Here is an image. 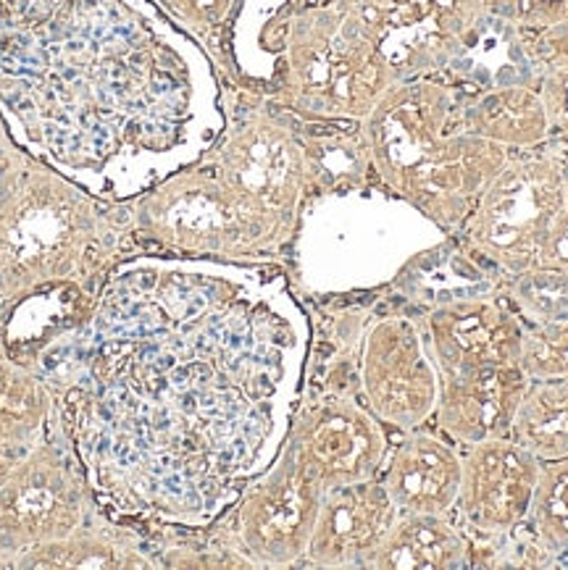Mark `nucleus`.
Segmentation results:
<instances>
[{
	"mask_svg": "<svg viewBox=\"0 0 568 570\" xmlns=\"http://www.w3.org/2000/svg\"><path fill=\"white\" fill-rule=\"evenodd\" d=\"M463 450L427 426L398 434L379 481L398 513L453 515L461 492Z\"/></svg>",
	"mask_w": 568,
	"mask_h": 570,
	"instance_id": "aec40b11",
	"label": "nucleus"
},
{
	"mask_svg": "<svg viewBox=\"0 0 568 570\" xmlns=\"http://www.w3.org/2000/svg\"><path fill=\"white\" fill-rule=\"evenodd\" d=\"M169 21L185 29L189 38L203 46H216L218 32L235 17L237 0H153Z\"/></svg>",
	"mask_w": 568,
	"mask_h": 570,
	"instance_id": "cd10ccee",
	"label": "nucleus"
},
{
	"mask_svg": "<svg viewBox=\"0 0 568 570\" xmlns=\"http://www.w3.org/2000/svg\"><path fill=\"white\" fill-rule=\"evenodd\" d=\"M471 566V542L453 515L398 513L371 554L374 570H461Z\"/></svg>",
	"mask_w": 568,
	"mask_h": 570,
	"instance_id": "4be33fe9",
	"label": "nucleus"
},
{
	"mask_svg": "<svg viewBox=\"0 0 568 570\" xmlns=\"http://www.w3.org/2000/svg\"><path fill=\"white\" fill-rule=\"evenodd\" d=\"M527 386L523 365H487L445 376L432 419L434 429L461 450L508 436Z\"/></svg>",
	"mask_w": 568,
	"mask_h": 570,
	"instance_id": "a211bd4d",
	"label": "nucleus"
},
{
	"mask_svg": "<svg viewBox=\"0 0 568 570\" xmlns=\"http://www.w3.org/2000/svg\"><path fill=\"white\" fill-rule=\"evenodd\" d=\"M502 284L429 305L421 316L429 353L442 379L487 365H521L523 318Z\"/></svg>",
	"mask_w": 568,
	"mask_h": 570,
	"instance_id": "2eb2a0df",
	"label": "nucleus"
},
{
	"mask_svg": "<svg viewBox=\"0 0 568 570\" xmlns=\"http://www.w3.org/2000/svg\"><path fill=\"white\" fill-rule=\"evenodd\" d=\"M521 365L529 379H568V318L523 324Z\"/></svg>",
	"mask_w": 568,
	"mask_h": 570,
	"instance_id": "bb28decb",
	"label": "nucleus"
},
{
	"mask_svg": "<svg viewBox=\"0 0 568 570\" xmlns=\"http://www.w3.org/2000/svg\"><path fill=\"white\" fill-rule=\"evenodd\" d=\"M129 203H111L25 148L0 166V303L77 282L100 289L135 255Z\"/></svg>",
	"mask_w": 568,
	"mask_h": 570,
	"instance_id": "20e7f679",
	"label": "nucleus"
},
{
	"mask_svg": "<svg viewBox=\"0 0 568 570\" xmlns=\"http://www.w3.org/2000/svg\"><path fill=\"white\" fill-rule=\"evenodd\" d=\"M98 289L58 282L0 303V353L35 374L38 363L90 324Z\"/></svg>",
	"mask_w": 568,
	"mask_h": 570,
	"instance_id": "6ab92c4d",
	"label": "nucleus"
},
{
	"mask_svg": "<svg viewBox=\"0 0 568 570\" xmlns=\"http://www.w3.org/2000/svg\"><path fill=\"white\" fill-rule=\"evenodd\" d=\"M564 206V158L550 145L516 150L456 234L463 253L502 279L531 272Z\"/></svg>",
	"mask_w": 568,
	"mask_h": 570,
	"instance_id": "1a4fd4ad",
	"label": "nucleus"
},
{
	"mask_svg": "<svg viewBox=\"0 0 568 570\" xmlns=\"http://www.w3.org/2000/svg\"><path fill=\"white\" fill-rule=\"evenodd\" d=\"M560 158H564V206H560L556 222L550 226V234L545 239L535 268L568 274V153H560Z\"/></svg>",
	"mask_w": 568,
	"mask_h": 570,
	"instance_id": "2f4dec72",
	"label": "nucleus"
},
{
	"mask_svg": "<svg viewBox=\"0 0 568 570\" xmlns=\"http://www.w3.org/2000/svg\"><path fill=\"white\" fill-rule=\"evenodd\" d=\"M100 513L90 479L69 440L56 429L0 465V562L69 537Z\"/></svg>",
	"mask_w": 568,
	"mask_h": 570,
	"instance_id": "9d476101",
	"label": "nucleus"
},
{
	"mask_svg": "<svg viewBox=\"0 0 568 570\" xmlns=\"http://www.w3.org/2000/svg\"><path fill=\"white\" fill-rule=\"evenodd\" d=\"M347 3H371V0H347Z\"/></svg>",
	"mask_w": 568,
	"mask_h": 570,
	"instance_id": "72a5a7b5",
	"label": "nucleus"
},
{
	"mask_svg": "<svg viewBox=\"0 0 568 570\" xmlns=\"http://www.w3.org/2000/svg\"><path fill=\"white\" fill-rule=\"evenodd\" d=\"M0 568H3V562H0Z\"/></svg>",
	"mask_w": 568,
	"mask_h": 570,
	"instance_id": "f704fd0d",
	"label": "nucleus"
},
{
	"mask_svg": "<svg viewBox=\"0 0 568 570\" xmlns=\"http://www.w3.org/2000/svg\"><path fill=\"white\" fill-rule=\"evenodd\" d=\"M172 24L100 0H0L13 142L111 203L198 160L227 121L210 58Z\"/></svg>",
	"mask_w": 568,
	"mask_h": 570,
	"instance_id": "f03ea898",
	"label": "nucleus"
},
{
	"mask_svg": "<svg viewBox=\"0 0 568 570\" xmlns=\"http://www.w3.org/2000/svg\"><path fill=\"white\" fill-rule=\"evenodd\" d=\"M484 13L516 32H540L568 19V0H482Z\"/></svg>",
	"mask_w": 568,
	"mask_h": 570,
	"instance_id": "c85d7f7f",
	"label": "nucleus"
},
{
	"mask_svg": "<svg viewBox=\"0 0 568 570\" xmlns=\"http://www.w3.org/2000/svg\"><path fill=\"white\" fill-rule=\"evenodd\" d=\"M523 48L540 77L552 69H568V19L540 32L523 35Z\"/></svg>",
	"mask_w": 568,
	"mask_h": 570,
	"instance_id": "7c9ffc66",
	"label": "nucleus"
},
{
	"mask_svg": "<svg viewBox=\"0 0 568 570\" xmlns=\"http://www.w3.org/2000/svg\"><path fill=\"white\" fill-rule=\"evenodd\" d=\"M359 397L395 434L434 419L442 376L429 353L421 318L376 313L361 324L355 347Z\"/></svg>",
	"mask_w": 568,
	"mask_h": 570,
	"instance_id": "f8f14e48",
	"label": "nucleus"
},
{
	"mask_svg": "<svg viewBox=\"0 0 568 570\" xmlns=\"http://www.w3.org/2000/svg\"><path fill=\"white\" fill-rule=\"evenodd\" d=\"M200 160L239 200L295 237L311 200V169L297 116L251 95V104L229 116Z\"/></svg>",
	"mask_w": 568,
	"mask_h": 570,
	"instance_id": "6e6552de",
	"label": "nucleus"
},
{
	"mask_svg": "<svg viewBox=\"0 0 568 570\" xmlns=\"http://www.w3.org/2000/svg\"><path fill=\"white\" fill-rule=\"evenodd\" d=\"M355 9L395 82L445 75L487 17L482 0H371Z\"/></svg>",
	"mask_w": 568,
	"mask_h": 570,
	"instance_id": "ddd939ff",
	"label": "nucleus"
},
{
	"mask_svg": "<svg viewBox=\"0 0 568 570\" xmlns=\"http://www.w3.org/2000/svg\"><path fill=\"white\" fill-rule=\"evenodd\" d=\"M150 539L137 529L116 523L104 510L90 518L82 529L69 537L35 547L13 562L17 570H58V568H95V570H127L156 568L150 552Z\"/></svg>",
	"mask_w": 568,
	"mask_h": 570,
	"instance_id": "412c9836",
	"label": "nucleus"
},
{
	"mask_svg": "<svg viewBox=\"0 0 568 570\" xmlns=\"http://www.w3.org/2000/svg\"><path fill=\"white\" fill-rule=\"evenodd\" d=\"M261 266L129 255L35 368L111 521L148 539L210 529L282 450L311 326Z\"/></svg>",
	"mask_w": 568,
	"mask_h": 570,
	"instance_id": "f257e3e1",
	"label": "nucleus"
},
{
	"mask_svg": "<svg viewBox=\"0 0 568 570\" xmlns=\"http://www.w3.org/2000/svg\"><path fill=\"white\" fill-rule=\"evenodd\" d=\"M448 234L382 181L322 195L303 208L293 239L295 282L313 297H342L395 284Z\"/></svg>",
	"mask_w": 568,
	"mask_h": 570,
	"instance_id": "39448f33",
	"label": "nucleus"
},
{
	"mask_svg": "<svg viewBox=\"0 0 568 570\" xmlns=\"http://www.w3.org/2000/svg\"><path fill=\"white\" fill-rule=\"evenodd\" d=\"M129 226L137 253L222 263H272L295 239L200 158L129 200Z\"/></svg>",
	"mask_w": 568,
	"mask_h": 570,
	"instance_id": "0eeeda50",
	"label": "nucleus"
},
{
	"mask_svg": "<svg viewBox=\"0 0 568 570\" xmlns=\"http://www.w3.org/2000/svg\"><path fill=\"white\" fill-rule=\"evenodd\" d=\"M466 90L445 77L392 85L361 121L376 179L456 234L513 150L471 135L463 119Z\"/></svg>",
	"mask_w": 568,
	"mask_h": 570,
	"instance_id": "7ed1b4c3",
	"label": "nucleus"
},
{
	"mask_svg": "<svg viewBox=\"0 0 568 570\" xmlns=\"http://www.w3.org/2000/svg\"><path fill=\"white\" fill-rule=\"evenodd\" d=\"M466 129L508 150H537L550 142L548 111L535 85L466 90Z\"/></svg>",
	"mask_w": 568,
	"mask_h": 570,
	"instance_id": "5701e85b",
	"label": "nucleus"
},
{
	"mask_svg": "<svg viewBox=\"0 0 568 570\" xmlns=\"http://www.w3.org/2000/svg\"><path fill=\"white\" fill-rule=\"evenodd\" d=\"M324 492L295 444L284 440L272 465L247 481L214 523L210 542L237 552L251 568L301 566Z\"/></svg>",
	"mask_w": 568,
	"mask_h": 570,
	"instance_id": "9b49d317",
	"label": "nucleus"
},
{
	"mask_svg": "<svg viewBox=\"0 0 568 570\" xmlns=\"http://www.w3.org/2000/svg\"><path fill=\"white\" fill-rule=\"evenodd\" d=\"M53 429L46 382L0 353V465L32 450Z\"/></svg>",
	"mask_w": 568,
	"mask_h": 570,
	"instance_id": "b1692460",
	"label": "nucleus"
},
{
	"mask_svg": "<svg viewBox=\"0 0 568 570\" xmlns=\"http://www.w3.org/2000/svg\"><path fill=\"white\" fill-rule=\"evenodd\" d=\"M395 518V502L379 476L326 489L303 566L366 568Z\"/></svg>",
	"mask_w": 568,
	"mask_h": 570,
	"instance_id": "f3484780",
	"label": "nucleus"
},
{
	"mask_svg": "<svg viewBox=\"0 0 568 570\" xmlns=\"http://www.w3.org/2000/svg\"><path fill=\"white\" fill-rule=\"evenodd\" d=\"M523 525L552 562H568V458L540 463Z\"/></svg>",
	"mask_w": 568,
	"mask_h": 570,
	"instance_id": "a878e982",
	"label": "nucleus"
},
{
	"mask_svg": "<svg viewBox=\"0 0 568 570\" xmlns=\"http://www.w3.org/2000/svg\"><path fill=\"white\" fill-rule=\"evenodd\" d=\"M540 460L511 436L487 440L463 450L461 492L456 521L479 544H498L527 521Z\"/></svg>",
	"mask_w": 568,
	"mask_h": 570,
	"instance_id": "dca6fc26",
	"label": "nucleus"
},
{
	"mask_svg": "<svg viewBox=\"0 0 568 570\" xmlns=\"http://www.w3.org/2000/svg\"><path fill=\"white\" fill-rule=\"evenodd\" d=\"M395 82L355 3L295 6L272 100L305 121H363Z\"/></svg>",
	"mask_w": 568,
	"mask_h": 570,
	"instance_id": "423d86ee",
	"label": "nucleus"
},
{
	"mask_svg": "<svg viewBox=\"0 0 568 570\" xmlns=\"http://www.w3.org/2000/svg\"><path fill=\"white\" fill-rule=\"evenodd\" d=\"M508 436L540 463L568 458V379H529Z\"/></svg>",
	"mask_w": 568,
	"mask_h": 570,
	"instance_id": "393cba45",
	"label": "nucleus"
},
{
	"mask_svg": "<svg viewBox=\"0 0 568 570\" xmlns=\"http://www.w3.org/2000/svg\"><path fill=\"white\" fill-rule=\"evenodd\" d=\"M540 98L548 111L550 124V148L568 153V69L545 71L537 82Z\"/></svg>",
	"mask_w": 568,
	"mask_h": 570,
	"instance_id": "c756f323",
	"label": "nucleus"
},
{
	"mask_svg": "<svg viewBox=\"0 0 568 570\" xmlns=\"http://www.w3.org/2000/svg\"><path fill=\"white\" fill-rule=\"evenodd\" d=\"M287 442L324 489L376 479L390 452V429L363 405L361 397L332 390L301 394Z\"/></svg>",
	"mask_w": 568,
	"mask_h": 570,
	"instance_id": "4468645a",
	"label": "nucleus"
},
{
	"mask_svg": "<svg viewBox=\"0 0 568 570\" xmlns=\"http://www.w3.org/2000/svg\"><path fill=\"white\" fill-rule=\"evenodd\" d=\"M13 148H17V142H13L11 131H9V127H6V119H3V114H0V166L6 164V158L11 156Z\"/></svg>",
	"mask_w": 568,
	"mask_h": 570,
	"instance_id": "473e14b6",
	"label": "nucleus"
}]
</instances>
